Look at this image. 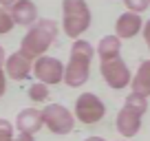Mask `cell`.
I'll list each match as a JSON object with an SVG mask.
<instances>
[{
  "label": "cell",
  "mask_w": 150,
  "mask_h": 141,
  "mask_svg": "<svg viewBox=\"0 0 150 141\" xmlns=\"http://www.w3.org/2000/svg\"><path fill=\"white\" fill-rule=\"evenodd\" d=\"M57 31H60V27H57L55 20H47V18L38 20L24 33L22 42H20V53L24 57H29L31 62L38 60V57H42V55H47V51L51 49V44L57 38Z\"/></svg>",
  "instance_id": "cell-1"
},
{
  "label": "cell",
  "mask_w": 150,
  "mask_h": 141,
  "mask_svg": "<svg viewBox=\"0 0 150 141\" xmlns=\"http://www.w3.org/2000/svg\"><path fill=\"white\" fill-rule=\"evenodd\" d=\"M95 57V49L91 42L77 38L71 47L69 64L64 66V84L71 88H80L88 82L91 75V62Z\"/></svg>",
  "instance_id": "cell-2"
},
{
  "label": "cell",
  "mask_w": 150,
  "mask_h": 141,
  "mask_svg": "<svg viewBox=\"0 0 150 141\" xmlns=\"http://www.w3.org/2000/svg\"><path fill=\"white\" fill-rule=\"evenodd\" d=\"M93 16L86 0H62V29L69 38L77 40L82 33L88 31Z\"/></svg>",
  "instance_id": "cell-3"
},
{
  "label": "cell",
  "mask_w": 150,
  "mask_h": 141,
  "mask_svg": "<svg viewBox=\"0 0 150 141\" xmlns=\"http://www.w3.org/2000/svg\"><path fill=\"white\" fill-rule=\"evenodd\" d=\"M73 117L77 119V121L86 123V126L99 123L104 117H106V104H104L95 93H82L80 97L75 99Z\"/></svg>",
  "instance_id": "cell-4"
},
{
  "label": "cell",
  "mask_w": 150,
  "mask_h": 141,
  "mask_svg": "<svg viewBox=\"0 0 150 141\" xmlns=\"http://www.w3.org/2000/svg\"><path fill=\"white\" fill-rule=\"evenodd\" d=\"M42 121L44 128L53 132V135H69L75 128V117L66 106L62 104H49L42 108Z\"/></svg>",
  "instance_id": "cell-5"
},
{
  "label": "cell",
  "mask_w": 150,
  "mask_h": 141,
  "mask_svg": "<svg viewBox=\"0 0 150 141\" xmlns=\"http://www.w3.org/2000/svg\"><path fill=\"white\" fill-rule=\"evenodd\" d=\"M31 75H35L38 82H42L47 86H55L64 82V64H62L57 57L51 55H42L33 60L31 64Z\"/></svg>",
  "instance_id": "cell-6"
},
{
  "label": "cell",
  "mask_w": 150,
  "mask_h": 141,
  "mask_svg": "<svg viewBox=\"0 0 150 141\" xmlns=\"http://www.w3.org/2000/svg\"><path fill=\"white\" fill-rule=\"evenodd\" d=\"M99 73H102L104 82L115 90L126 88L132 80L130 68H128V64L122 57H115V60H108V62H99Z\"/></svg>",
  "instance_id": "cell-7"
},
{
  "label": "cell",
  "mask_w": 150,
  "mask_h": 141,
  "mask_svg": "<svg viewBox=\"0 0 150 141\" xmlns=\"http://www.w3.org/2000/svg\"><path fill=\"white\" fill-rule=\"evenodd\" d=\"M31 64L33 62L29 60V57H24L20 51H16V53H11V55H7L2 68H5V75L9 77V80L24 82L29 75H31Z\"/></svg>",
  "instance_id": "cell-8"
},
{
  "label": "cell",
  "mask_w": 150,
  "mask_h": 141,
  "mask_svg": "<svg viewBox=\"0 0 150 141\" xmlns=\"http://www.w3.org/2000/svg\"><path fill=\"white\" fill-rule=\"evenodd\" d=\"M144 29V22H141V16L139 13H132V11H126L117 18L115 22V35L119 40H130L135 38L137 33H141Z\"/></svg>",
  "instance_id": "cell-9"
},
{
  "label": "cell",
  "mask_w": 150,
  "mask_h": 141,
  "mask_svg": "<svg viewBox=\"0 0 150 141\" xmlns=\"http://www.w3.org/2000/svg\"><path fill=\"white\" fill-rule=\"evenodd\" d=\"M16 128H18V132H24V135H33V137H35V132H40L44 128L42 110H38V108L20 110L18 117H16Z\"/></svg>",
  "instance_id": "cell-10"
},
{
  "label": "cell",
  "mask_w": 150,
  "mask_h": 141,
  "mask_svg": "<svg viewBox=\"0 0 150 141\" xmlns=\"http://www.w3.org/2000/svg\"><path fill=\"white\" fill-rule=\"evenodd\" d=\"M115 128H117V132L124 139H130L141 128V115L132 113V110H128V108H122L117 113V119H115Z\"/></svg>",
  "instance_id": "cell-11"
},
{
  "label": "cell",
  "mask_w": 150,
  "mask_h": 141,
  "mask_svg": "<svg viewBox=\"0 0 150 141\" xmlns=\"http://www.w3.org/2000/svg\"><path fill=\"white\" fill-rule=\"evenodd\" d=\"M11 18H13V24H20V27H31V24L38 22V7L33 5L31 0H20L9 9Z\"/></svg>",
  "instance_id": "cell-12"
},
{
  "label": "cell",
  "mask_w": 150,
  "mask_h": 141,
  "mask_svg": "<svg viewBox=\"0 0 150 141\" xmlns=\"http://www.w3.org/2000/svg\"><path fill=\"white\" fill-rule=\"evenodd\" d=\"M132 93L141 95V97H150V60H144L137 68V73L130 80Z\"/></svg>",
  "instance_id": "cell-13"
},
{
  "label": "cell",
  "mask_w": 150,
  "mask_h": 141,
  "mask_svg": "<svg viewBox=\"0 0 150 141\" xmlns=\"http://www.w3.org/2000/svg\"><path fill=\"white\" fill-rule=\"evenodd\" d=\"M119 51H122V40L117 35H106V38L99 40L97 49H95V55L99 57V62H108L119 57Z\"/></svg>",
  "instance_id": "cell-14"
},
{
  "label": "cell",
  "mask_w": 150,
  "mask_h": 141,
  "mask_svg": "<svg viewBox=\"0 0 150 141\" xmlns=\"http://www.w3.org/2000/svg\"><path fill=\"white\" fill-rule=\"evenodd\" d=\"M124 108H128V110H132V113H137V115L144 117L146 110H148V97H141V95H137V93H130L126 97Z\"/></svg>",
  "instance_id": "cell-15"
},
{
  "label": "cell",
  "mask_w": 150,
  "mask_h": 141,
  "mask_svg": "<svg viewBox=\"0 0 150 141\" xmlns=\"http://www.w3.org/2000/svg\"><path fill=\"white\" fill-rule=\"evenodd\" d=\"M27 95L33 104H44L49 99V86L42 84V82H33L31 86L27 88Z\"/></svg>",
  "instance_id": "cell-16"
},
{
  "label": "cell",
  "mask_w": 150,
  "mask_h": 141,
  "mask_svg": "<svg viewBox=\"0 0 150 141\" xmlns=\"http://www.w3.org/2000/svg\"><path fill=\"white\" fill-rule=\"evenodd\" d=\"M13 18H11L9 9H2L0 7V35H7V33H11V29H13Z\"/></svg>",
  "instance_id": "cell-17"
},
{
  "label": "cell",
  "mask_w": 150,
  "mask_h": 141,
  "mask_svg": "<svg viewBox=\"0 0 150 141\" xmlns=\"http://www.w3.org/2000/svg\"><path fill=\"white\" fill-rule=\"evenodd\" d=\"M13 123L7 119H0V141H13Z\"/></svg>",
  "instance_id": "cell-18"
},
{
  "label": "cell",
  "mask_w": 150,
  "mask_h": 141,
  "mask_svg": "<svg viewBox=\"0 0 150 141\" xmlns=\"http://www.w3.org/2000/svg\"><path fill=\"white\" fill-rule=\"evenodd\" d=\"M124 2H126L128 11H132V13H144V11L150 7L148 0H124Z\"/></svg>",
  "instance_id": "cell-19"
},
{
  "label": "cell",
  "mask_w": 150,
  "mask_h": 141,
  "mask_svg": "<svg viewBox=\"0 0 150 141\" xmlns=\"http://www.w3.org/2000/svg\"><path fill=\"white\" fill-rule=\"evenodd\" d=\"M7 93V75H5V68L0 66V97Z\"/></svg>",
  "instance_id": "cell-20"
},
{
  "label": "cell",
  "mask_w": 150,
  "mask_h": 141,
  "mask_svg": "<svg viewBox=\"0 0 150 141\" xmlns=\"http://www.w3.org/2000/svg\"><path fill=\"white\" fill-rule=\"evenodd\" d=\"M141 33H144V40H146V44H148V49H150V20H148V22L144 24Z\"/></svg>",
  "instance_id": "cell-21"
},
{
  "label": "cell",
  "mask_w": 150,
  "mask_h": 141,
  "mask_svg": "<svg viewBox=\"0 0 150 141\" xmlns=\"http://www.w3.org/2000/svg\"><path fill=\"white\" fill-rule=\"evenodd\" d=\"M13 141H35L33 135H24V132H18V137H13Z\"/></svg>",
  "instance_id": "cell-22"
},
{
  "label": "cell",
  "mask_w": 150,
  "mask_h": 141,
  "mask_svg": "<svg viewBox=\"0 0 150 141\" xmlns=\"http://www.w3.org/2000/svg\"><path fill=\"white\" fill-rule=\"evenodd\" d=\"M16 2H20V0H0V7H2V9H11Z\"/></svg>",
  "instance_id": "cell-23"
},
{
  "label": "cell",
  "mask_w": 150,
  "mask_h": 141,
  "mask_svg": "<svg viewBox=\"0 0 150 141\" xmlns=\"http://www.w3.org/2000/svg\"><path fill=\"white\" fill-rule=\"evenodd\" d=\"M5 60H7V51H5V47H0V66L5 64Z\"/></svg>",
  "instance_id": "cell-24"
},
{
  "label": "cell",
  "mask_w": 150,
  "mask_h": 141,
  "mask_svg": "<svg viewBox=\"0 0 150 141\" xmlns=\"http://www.w3.org/2000/svg\"><path fill=\"white\" fill-rule=\"evenodd\" d=\"M102 141H106V139H102Z\"/></svg>",
  "instance_id": "cell-25"
},
{
  "label": "cell",
  "mask_w": 150,
  "mask_h": 141,
  "mask_svg": "<svg viewBox=\"0 0 150 141\" xmlns=\"http://www.w3.org/2000/svg\"><path fill=\"white\" fill-rule=\"evenodd\" d=\"M148 2H150V0H148Z\"/></svg>",
  "instance_id": "cell-26"
}]
</instances>
